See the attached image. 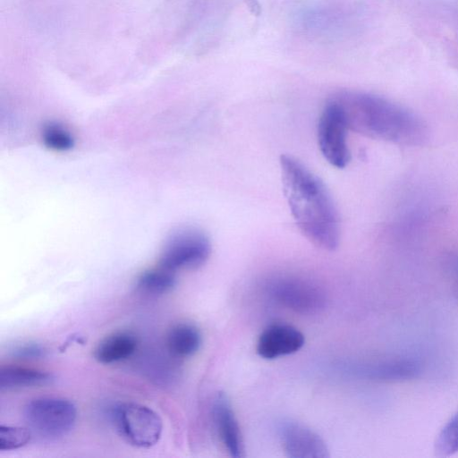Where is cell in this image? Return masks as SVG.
Segmentation results:
<instances>
[{"mask_svg": "<svg viewBox=\"0 0 458 458\" xmlns=\"http://www.w3.org/2000/svg\"><path fill=\"white\" fill-rule=\"evenodd\" d=\"M301 332L293 326L275 324L267 327L259 336L257 352L272 360L298 352L304 344Z\"/></svg>", "mask_w": 458, "mask_h": 458, "instance_id": "10", "label": "cell"}, {"mask_svg": "<svg viewBox=\"0 0 458 458\" xmlns=\"http://www.w3.org/2000/svg\"><path fill=\"white\" fill-rule=\"evenodd\" d=\"M175 284L176 273L157 264L139 276L136 286L146 293L162 294L171 291Z\"/></svg>", "mask_w": 458, "mask_h": 458, "instance_id": "15", "label": "cell"}, {"mask_svg": "<svg viewBox=\"0 0 458 458\" xmlns=\"http://www.w3.org/2000/svg\"><path fill=\"white\" fill-rule=\"evenodd\" d=\"M437 456H450L458 452V411L445 424L434 445Z\"/></svg>", "mask_w": 458, "mask_h": 458, "instance_id": "16", "label": "cell"}, {"mask_svg": "<svg viewBox=\"0 0 458 458\" xmlns=\"http://www.w3.org/2000/svg\"><path fill=\"white\" fill-rule=\"evenodd\" d=\"M211 253V243L202 231L187 227L174 232L165 242L158 264L173 272L203 266Z\"/></svg>", "mask_w": 458, "mask_h": 458, "instance_id": "4", "label": "cell"}, {"mask_svg": "<svg viewBox=\"0 0 458 458\" xmlns=\"http://www.w3.org/2000/svg\"><path fill=\"white\" fill-rule=\"evenodd\" d=\"M31 438V430L13 426H0V451H11L26 445Z\"/></svg>", "mask_w": 458, "mask_h": 458, "instance_id": "18", "label": "cell"}, {"mask_svg": "<svg viewBox=\"0 0 458 458\" xmlns=\"http://www.w3.org/2000/svg\"><path fill=\"white\" fill-rule=\"evenodd\" d=\"M348 130L341 109L329 99L318 118V144L325 159L336 168L345 167L350 161Z\"/></svg>", "mask_w": 458, "mask_h": 458, "instance_id": "6", "label": "cell"}, {"mask_svg": "<svg viewBox=\"0 0 458 458\" xmlns=\"http://www.w3.org/2000/svg\"><path fill=\"white\" fill-rule=\"evenodd\" d=\"M12 353L21 359H38L45 355L46 350L38 344L26 343L14 347Z\"/></svg>", "mask_w": 458, "mask_h": 458, "instance_id": "19", "label": "cell"}, {"mask_svg": "<svg viewBox=\"0 0 458 458\" xmlns=\"http://www.w3.org/2000/svg\"><path fill=\"white\" fill-rule=\"evenodd\" d=\"M138 346L135 335L118 331L102 339L94 351L95 359L103 364H111L131 356Z\"/></svg>", "mask_w": 458, "mask_h": 458, "instance_id": "12", "label": "cell"}, {"mask_svg": "<svg viewBox=\"0 0 458 458\" xmlns=\"http://www.w3.org/2000/svg\"><path fill=\"white\" fill-rule=\"evenodd\" d=\"M42 140L46 147L55 151H67L74 146V138L64 126L50 123L42 131Z\"/></svg>", "mask_w": 458, "mask_h": 458, "instance_id": "17", "label": "cell"}, {"mask_svg": "<svg viewBox=\"0 0 458 458\" xmlns=\"http://www.w3.org/2000/svg\"><path fill=\"white\" fill-rule=\"evenodd\" d=\"M113 417L118 433L132 446L149 448L161 437L163 421L147 405L134 402L122 403L114 410Z\"/></svg>", "mask_w": 458, "mask_h": 458, "instance_id": "5", "label": "cell"}, {"mask_svg": "<svg viewBox=\"0 0 458 458\" xmlns=\"http://www.w3.org/2000/svg\"><path fill=\"white\" fill-rule=\"evenodd\" d=\"M53 380V377L39 369L8 364L0 368V388L13 390L45 386Z\"/></svg>", "mask_w": 458, "mask_h": 458, "instance_id": "13", "label": "cell"}, {"mask_svg": "<svg viewBox=\"0 0 458 458\" xmlns=\"http://www.w3.org/2000/svg\"><path fill=\"white\" fill-rule=\"evenodd\" d=\"M341 109L349 130L403 145H417L426 138V126L413 113L381 97L341 91L331 98Z\"/></svg>", "mask_w": 458, "mask_h": 458, "instance_id": "2", "label": "cell"}, {"mask_svg": "<svg viewBox=\"0 0 458 458\" xmlns=\"http://www.w3.org/2000/svg\"><path fill=\"white\" fill-rule=\"evenodd\" d=\"M201 334L198 327L190 323L173 326L166 335L168 351L177 358L194 355L201 345Z\"/></svg>", "mask_w": 458, "mask_h": 458, "instance_id": "14", "label": "cell"}, {"mask_svg": "<svg viewBox=\"0 0 458 458\" xmlns=\"http://www.w3.org/2000/svg\"><path fill=\"white\" fill-rule=\"evenodd\" d=\"M24 418L31 431L47 439L66 436L77 419L72 402L60 397H39L24 407Z\"/></svg>", "mask_w": 458, "mask_h": 458, "instance_id": "3", "label": "cell"}, {"mask_svg": "<svg viewBox=\"0 0 458 458\" xmlns=\"http://www.w3.org/2000/svg\"><path fill=\"white\" fill-rule=\"evenodd\" d=\"M279 162L283 191L299 230L316 247L335 250L340 240L339 218L325 184L292 156L282 155Z\"/></svg>", "mask_w": 458, "mask_h": 458, "instance_id": "1", "label": "cell"}, {"mask_svg": "<svg viewBox=\"0 0 458 458\" xmlns=\"http://www.w3.org/2000/svg\"><path fill=\"white\" fill-rule=\"evenodd\" d=\"M421 371V363L409 357L376 360L354 368V373L360 377L383 382H400L413 379L418 377Z\"/></svg>", "mask_w": 458, "mask_h": 458, "instance_id": "9", "label": "cell"}, {"mask_svg": "<svg viewBox=\"0 0 458 458\" xmlns=\"http://www.w3.org/2000/svg\"><path fill=\"white\" fill-rule=\"evenodd\" d=\"M279 436L284 452L292 458H327L329 451L323 439L310 428L295 421H284Z\"/></svg>", "mask_w": 458, "mask_h": 458, "instance_id": "8", "label": "cell"}, {"mask_svg": "<svg viewBox=\"0 0 458 458\" xmlns=\"http://www.w3.org/2000/svg\"><path fill=\"white\" fill-rule=\"evenodd\" d=\"M268 291L278 303L301 314L319 312L326 305L324 292L303 279L276 278L270 283Z\"/></svg>", "mask_w": 458, "mask_h": 458, "instance_id": "7", "label": "cell"}, {"mask_svg": "<svg viewBox=\"0 0 458 458\" xmlns=\"http://www.w3.org/2000/svg\"><path fill=\"white\" fill-rule=\"evenodd\" d=\"M214 421L220 438L232 457L244 456L242 436L232 405L226 395L220 393L213 404Z\"/></svg>", "mask_w": 458, "mask_h": 458, "instance_id": "11", "label": "cell"}]
</instances>
